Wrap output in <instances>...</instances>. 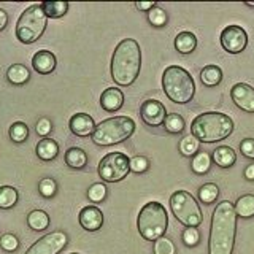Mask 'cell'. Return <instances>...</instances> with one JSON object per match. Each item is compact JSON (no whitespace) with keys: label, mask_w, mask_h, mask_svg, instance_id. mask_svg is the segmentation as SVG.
<instances>
[{"label":"cell","mask_w":254,"mask_h":254,"mask_svg":"<svg viewBox=\"0 0 254 254\" xmlns=\"http://www.w3.org/2000/svg\"><path fill=\"white\" fill-rule=\"evenodd\" d=\"M237 235V214L234 203L222 200L211 216L208 254H232Z\"/></svg>","instance_id":"obj_1"},{"label":"cell","mask_w":254,"mask_h":254,"mask_svg":"<svg viewBox=\"0 0 254 254\" xmlns=\"http://www.w3.org/2000/svg\"><path fill=\"white\" fill-rule=\"evenodd\" d=\"M141 68V50L137 40L124 38L111 56V78L118 86L127 87L135 83Z\"/></svg>","instance_id":"obj_2"},{"label":"cell","mask_w":254,"mask_h":254,"mask_svg":"<svg viewBox=\"0 0 254 254\" xmlns=\"http://www.w3.org/2000/svg\"><path fill=\"white\" fill-rule=\"evenodd\" d=\"M234 129L235 124L229 115L219 111H206L194 118L190 124V135L200 143H216L226 140Z\"/></svg>","instance_id":"obj_3"},{"label":"cell","mask_w":254,"mask_h":254,"mask_svg":"<svg viewBox=\"0 0 254 254\" xmlns=\"http://www.w3.org/2000/svg\"><path fill=\"white\" fill-rule=\"evenodd\" d=\"M162 87L165 95L178 105H185L194 99L195 83L190 73L180 65H170L162 73Z\"/></svg>","instance_id":"obj_4"},{"label":"cell","mask_w":254,"mask_h":254,"mask_svg":"<svg viewBox=\"0 0 254 254\" xmlns=\"http://www.w3.org/2000/svg\"><path fill=\"white\" fill-rule=\"evenodd\" d=\"M135 129L137 124L130 116H113L95 126L91 137L97 146H111L129 140Z\"/></svg>","instance_id":"obj_5"},{"label":"cell","mask_w":254,"mask_h":254,"mask_svg":"<svg viewBox=\"0 0 254 254\" xmlns=\"http://www.w3.org/2000/svg\"><path fill=\"white\" fill-rule=\"evenodd\" d=\"M169 227V214L162 203L148 202L143 205L137 218V229L140 235L148 242H156L165 235Z\"/></svg>","instance_id":"obj_6"},{"label":"cell","mask_w":254,"mask_h":254,"mask_svg":"<svg viewBox=\"0 0 254 254\" xmlns=\"http://www.w3.org/2000/svg\"><path fill=\"white\" fill-rule=\"evenodd\" d=\"M48 26V18L42 8V3L30 5L27 10L19 16L16 24V38L24 45L35 43L45 34Z\"/></svg>","instance_id":"obj_7"},{"label":"cell","mask_w":254,"mask_h":254,"mask_svg":"<svg viewBox=\"0 0 254 254\" xmlns=\"http://www.w3.org/2000/svg\"><path fill=\"white\" fill-rule=\"evenodd\" d=\"M170 208L173 216L177 218L183 226L186 227H198L203 221V214L200 206L192 194L188 190H175L170 195Z\"/></svg>","instance_id":"obj_8"},{"label":"cell","mask_w":254,"mask_h":254,"mask_svg":"<svg viewBox=\"0 0 254 254\" xmlns=\"http://www.w3.org/2000/svg\"><path fill=\"white\" fill-rule=\"evenodd\" d=\"M130 172V159L127 154L119 153H108L105 157H102L99 162L97 173L105 183H118L123 181Z\"/></svg>","instance_id":"obj_9"},{"label":"cell","mask_w":254,"mask_h":254,"mask_svg":"<svg viewBox=\"0 0 254 254\" xmlns=\"http://www.w3.org/2000/svg\"><path fill=\"white\" fill-rule=\"evenodd\" d=\"M68 245V237L62 230L46 234L30 246L26 254H59Z\"/></svg>","instance_id":"obj_10"},{"label":"cell","mask_w":254,"mask_h":254,"mask_svg":"<svg viewBox=\"0 0 254 254\" xmlns=\"http://www.w3.org/2000/svg\"><path fill=\"white\" fill-rule=\"evenodd\" d=\"M221 46L229 54H238L245 51L248 45V34L240 26H227L221 32Z\"/></svg>","instance_id":"obj_11"},{"label":"cell","mask_w":254,"mask_h":254,"mask_svg":"<svg viewBox=\"0 0 254 254\" xmlns=\"http://www.w3.org/2000/svg\"><path fill=\"white\" fill-rule=\"evenodd\" d=\"M140 116L143 119V123L149 127H159L162 126L167 116V110L164 107L162 102L148 99L141 103L140 107Z\"/></svg>","instance_id":"obj_12"},{"label":"cell","mask_w":254,"mask_h":254,"mask_svg":"<svg viewBox=\"0 0 254 254\" xmlns=\"http://www.w3.org/2000/svg\"><path fill=\"white\" fill-rule=\"evenodd\" d=\"M230 99L242 111L254 113V87L246 83H237L230 89Z\"/></svg>","instance_id":"obj_13"},{"label":"cell","mask_w":254,"mask_h":254,"mask_svg":"<svg viewBox=\"0 0 254 254\" xmlns=\"http://www.w3.org/2000/svg\"><path fill=\"white\" fill-rule=\"evenodd\" d=\"M79 224L87 232H97L103 226V213L94 205H87L78 214Z\"/></svg>","instance_id":"obj_14"},{"label":"cell","mask_w":254,"mask_h":254,"mask_svg":"<svg viewBox=\"0 0 254 254\" xmlns=\"http://www.w3.org/2000/svg\"><path fill=\"white\" fill-rule=\"evenodd\" d=\"M68 129L70 132L76 135V137H81V138H86V137H91L95 130V123L91 115L87 113H76L70 118L68 121Z\"/></svg>","instance_id":"obj_15"},{"label":"cell","mask_w":254,"mask_h":254,"mask_svg":"<svg viewBox=\"0 0 254 254\" xmlns=\"http://www.w3.org/2000/svg\"><path fill=\"white\" fill-rule=\"evenodd\" d=\"M56 65H58V59L51 51L46 50H40L34 54L32 58V67L40 75H50L56 70Z\"/></svg>","instance_id":"obj_16"},{"label":"cell","mask_w":254,"mask_h":254,"mask_svg":"<svg viewBox=\"0 0 254 254\" xmlns=\"http://www.w3.org/2000/svg\"><path fill=\"white\" fill-rule=\"evenodd\" d=\"M124 105V94L118 87H107L100 95V107L108 111V113H115Z\"/></svg>","instance_id":"obj_17"},{"label":"cell","mask_w":254,"mask_h":254,"mask_svg":"<svg viewBox=\"0 0 254 254\" xmlns=\"http://www.w3.org/2000/svg\"><path fill=\"white\" fill-rule=\"evenodd\" d=\"M35 153H37V157L40 161L43 162H51L54 161L56 157L59 154V143L56 141L54 138H42L35 146Z\"/></svg>","instance_id":"obj_18"},{"label":"cell","mask_w":254,"mask_h":254,"mask_svg":"<svg viewBox=\"0 0 254 254\" xmlns=\"http://www.w3.org/2000/svg\"><path fill=\"white\" fill-rule=\"evenodd\" d=\"M211 161H214V164L221 169H229L237 162V153L230 146L222 145L213 151Z\"/></svg>","instance_id":"obj_19"},{"label":"cell","mask_w":254,"mask_h":254,"mask_svg":"<svg viewBox=\"0 0 254 254\" xmlns=\"http://www.w3.org/2000/svg\"><path fill=\"white\" fill-rule=\"evenodd\" d=\"M65 164L73 170H81L87 165V154L83 148H78V146H71L65 151Z\"/></svg>","instance_id":"obj_20"},{"label":"cell","mask_w":254,"mask_h":254,"mask_svg":"<svg viewBox=\"0 0 254 254\" xmlns=\"http://www.w3.org/2000/svg\"><path fill=\"white\" fill-rule=\"evenodd\" d=\"M197 48V37L192 32L185 30L175 37V50L180 54H190Z\"/></svg>","instance_id":"obj_21"},{"label":"cell","mask_w":254,"mask_h":254,"mask_svg":"<svg viewBox=\"0 0 254 254\" xmlns=\"http://www.w3.org/2000/svg\"><path fill=\"white\" fill-rule=\"evenodd\" d=\"M6 79L13 86H22L30 79V71L22 64H13L6 70Z\"/></svg>","instance_id":"obj_22"},{"label":"cell","mask_w":254,"mask_h":254,"mask_svg":"<svg viewBox=\"0 0 254 254\" xmlns=\"http://www.w3.org/2000/svg\"><path fill=\"white\" fill-rule=\"evenodd\" d=\"M234 210L237 218L250 219L254 216V194H245L237 198L234 203Z\"/></svg>","instance_id":"obj_23"},{"label":"cell","mask_w":254,"mask_h":254,"mask_svg":"<svg viewBox=\"0 0 254 254\" xmlns=\"http://www.w3.org/2000/svg\"><path fill=\"white\" fill-rule=\"evenodd\" d=\"M68 6V2H62V0H45V2H42V8L46 18L51 19H59L62 16H65Z\"/></svg>","instance_id":"obj_24"},{"label":"cell","mask_w":254,"mask_h":254,"mask_svg":"<svg viewBox=\"0 0 254 254\" xmlns=\"http://www.w3.org/2000/svg\"><path fill=\"white\" fill-rule=\"evenodd\" d=\"M200 81L206 87H214L222 81V70L218 65H206L200 71Z\"/></svg>","instance_id":"obj_25"},{"label":"cell","mask_w":254,"mask_h":254,"mask_svg":"<svg viewBox=\"0 0 254 254\" xmlns=\"http://www.w3.org/2000/svg\"><path fill=\"white\" fill-rule=\"evenodd\" d=\"M27 226L32 230H35V232L45 230L50 226V216H48V213L43 210H34L27 214Z\"/></svg>","instance_id":"obj_26"},{"label":"cell","mask_w":254,"mask_h":254,"mask_svg":"<svg viewBox=\"0 0 254 254\" xmlns=\"http://www.w3.org/2000/svg\"><path fill=\"white\" fill-rule=\"evenodd\" d=\"M18 200H19L18 189L13 186H0V208L10 210L13 206H16Z\"/></svg>","instance_id":"obj_27"},{"label":"cell","mask_w":254,"mask_h":254,"mask_svg":"<svg viewBox=\"0 0 254 254\" xmlns=\"http://www.w3.org/2000/svg\"><path fill=\"white\" fill-rule=\"evenodd\" d=\"M190 169L195 175H205L211 169V156L205 151H198L190 161Z\"/></svg>","instance_id":"obj_28"},{"label":"cell","mask_w":254,"mask_h":254,"mask_svg":"<svg viewBox=\"0 0 254 254\" xmlns=\"http://www.w3.org/2000/svg\"><path fill=\"white\" fill-rule=\"evenodd\" d=\"M197 197L198 200L205 205H211L218 200L219 197V188L218 185H214V183H205L203 186L198 188L197 190Z\"/></svg>","instance_id":"obj_29"},{"label":"cell","mask_w":254,"mask_h":254,"mask_svg":"<svg viewBox=\"0 0 254 254\" xmlns=\"http://www.w3.org/2000/svg\"><path fill=\"white\" fill-rule=\"evenodd\" d=\"M178 149L185 157H194L198 153V149H200V141L192 137V135H186V137L181 138Z\"/></svg>","instance_id":"obj_30"},{"label":"cell","mask_w":254,"mask_h":254,"mask_svg":"<svg viewBox=\"0 0 254 254\" xmlns=\"http://www.w3.org/2000/svg\"><path fill=\"white\" fill-rule=\"evenodd\" d=\"M164 127L165 130L172 133V135H178L185 130L186 123H185V118L178 113H170L165 116V121H164Z\"/></svg>","instance_id":"obj_31"},{"label":"cell","mask_w":254,"mask_h":254,"mask_svg":"<svg viewBox=\"0 0 254 254\" xmlns=\"http://www.w3.org/2000/svg\"><path fill=\"white\" fill-rule=\"evenodd\" d=\"M29 127L26 123H22V121H16L11 124L10 127V130H8V135H10V138L11 141L14 143H24L27 138H29Z\"/></svg>","instance_id":"obj_32"},{"label":"cell","mask_w":254,"mask_h":254,"mask_svg":"<svg viewBox=\"0 0 254 254\" xmlns=\"http://www.w3.org/2000/svg\"><path fill=\"white\" fill-rule=\"evenodd\" d=\"M167 21H169V14H167V11L159 5H156L153 10L148 11V22L151 24V26L164 27L167 24Z\"/></svg>","instance_id":"obj_33"},{"label":"cell","mask_w":254,"mask_h":254,"mask_svg":"<svg viewBox=\"0 0 254 254\" xmlns=\"http://www.w3.org/2000/svg\"><path fill=\"white\" fill-rule=\"evenodd\" d=\"M108 194V188L103 185V183H94V185L87 189V198L92 203H100L107 198Z\"/></svg>","instance_id":"obj_34"},{"label":"cell","mask_w":254,"mask_h":254,"mask_svg":"<svg viewBox=\"0 0 254 254\" xmlns=\"http://www.w3.org/2000/svg\"><path fill=\"white\" fill-rule=\"evenodd\" d=\"M154 254H177V246L170 240L169 237H161L154 242L153 246Z\"/></svg>","instance_id":"obj_35"},{"label":"cell","mask_w":254,"mask_h":254,"mask_svg":"<svg viewBox=\"0 0 254 254\" xmlns=\"http://www.w3.org/2000/svg\"><path fill=\"white\" fill-rule=\"evenodd\" d=\"M38 192L45 198H53L58 192V183L53 178H43L38 183Z\"/></svg>","instance_id":"obj_36"},{"label":"cell","mask_w":254,"mask_h":254,"mask_svg":"<svg viewBox=\"0 0 254 254\" xmlns=\"http://www.w3.org/2000/svg\"><path fill=\"white\" fill-rule=\"evenodd\" d=\"M181 240L188 248H194L200 243V232H198L197 227H186L181 234Z\"/></svg>","instance_id":"obj_37"},{"label":"cell","mask_w":254,"mask_h":254,"mask_svg":"<svg viewBox=\"0 0 254 254\" xmlns=\"http://www.w3.org/2000/svg\"><path fill=\"white\" fill-rule=\"evenodd\" d=\"M0 248L6 253H14L19 248V238L14 234H3L0 238Z\"/></svg>","instance_id":"obj_38"},{"label":"cell","mask_w":254,"mask_h":254,"mask_svg":"<svg viewBox=\"0 0 254 254\" xmlns=\"http://www.w3.org/2000/svg\"><path fill=\"white\" fill-rule=\"evenodd\" d=\"M149 169V161L145 156H133L130 159V172L133 173H145Z\"/></svg>","instance_id":"obj_39"},{"label":"cell","mask_w":254,"mask_h":254,"mask_svg":"<svg viewBox=\"0 0 254 254\" xmlns=\"http://www.w3.org/2000/svg\"><path fill=\"white\" fill-rule=\"evenodd\" d=\"M35 132L42 138H48V135L53 132V123L50 118H40L35 124Z\"/></svg>","instance_id":"obj_40"},{"label":"cell","mask_w":254,"mask_h":254,"mask_svg":"<svg viewBox=\"0 0 254 254\" xmlns=\"http://www.w3.org/2000/svg\"><path fill=\"white\" fill-rule=\"evenodd\" d=\"M240 153L248 157V159H254V138H245L240 143Z\"/></svg>","instance_id":"obj_41"},{"label":"cell","mask_w":254,"mask_h":254,"mask_svg":"<svg viewBox=\"0 0 254 254\" xmlns=\"http://www.w3.org/2000/svg\"><path fill=\"white\" fill-rule=\"evenodd\" d=\"M156 5H157L156 2H135V8L140 11H149V10H153Z\"/></svg>","instance_id":"obj_42"},{"label":"cell","mask_w":254,"mask_h":254,"mask_svg":"<svg viewBox=\"0 0 254 254\" xmlns=\"http://www.w3.org/2000/svg\"><path fill=\"white\" fill-rule=\"evenodd\" d=\"M243 175H245V178L248 180V181H254V162L250 164V165H246Z\"/></svg>","instance_id":"obj_43"},{"label":"cell","mask_w":254,"mask_h":254,"mask_svg":"<svg viewBox=\"0 0 254 254\" xmlns=\"http://www.w3.org/2000/svg\"><path fill=\"white\" fill-rule=\"evenodd\" d=\"M8 24V13L3 10V8H0V32H2Z\"/></svg>","instance_id":"obj_44"},{"label":"cell","mask_w":254,"mask_h":254,"mask_svg":"<svg viewBox=\"0 0 254 254\" xmlns=\"http://www.w3.org/2000/svg\"><path fill=\"white\" fill-rule=\"evenodd\" d=\"M245 5H246V6H251V8H254V2H246Z\"/></svg>","instance_id":"obj_45"},{"label":"cell","mask_w":254,"mask_h":254,"mask_svg":"<svg viewBox=\"0 0 254 254\" xmlns=\"http://www.w3.org/2000/svg\"><path fill=\"white\" fill-rule=\"evenodd\" d=\"M71 254H79V253H71Z\"/></svg>","instance_id":"obj_46"}]
</instances>
